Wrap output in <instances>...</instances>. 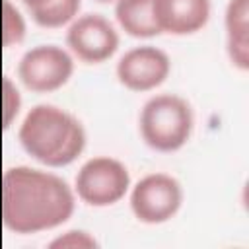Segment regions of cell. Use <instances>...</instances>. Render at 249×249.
Segmentation results:
<instances>
[{"label":"cell","instance_id":"6","mask_svg":"<svg viewBox=\"0 0 249 249\" xmlns=\"http://www.w3.org/2000/svg\"><path fill=\"white\" fill-rule=\"evenodd\" d=\"M74 72L70 53L56 45H39L29 49L18 66L23 86L37 93H49L62 88Z\"/></svg>","mask_w":249,"mask_h":249},{"label":"cell","instance_id":"5","mask_svg":"<svg viewBox=\"0 0 249 249\" xmlns=\"http://www.w3.org/2000/svg\"><path fill=\"white\" fill-rule=\"evenodd\" d=\"M183 202L181 183L167 173H150L130 191V208L142 224H163L171 220Z\"/></svg>","mask_w":249,"mask_h":249},{"label":"cell","instance_id":"12","mask_svg":"<svg viewBox=\"0 0 249 249\" xmlns=\"http://www.w3.org/2000/svg\"><path fill=\"white\" fill-rule=\"evenodd\" d=\"M41 27H62L80 10V0H21Z\"/></svg>","mask_w":249,"mask_h":249},{"label":"cell","instance_id":"15","mask_svg":"<svg viewBox=\"0 0 249 249\" xmlns=\"http://www.w3.org/2000/svg\"><path fill=\"white\" fill-rule=\"evenodd\" d=\"M95 239L89 237L86 231H66L64 237L53 241V247H93Z\"/></svg>","mask_w":249,"mask_h":249},{"label":"cell","instance_id":"4","mask_svg":"<svg viewBox=\"0 0 249 249\" xmlns=\"http://www.w3.org/2000/svg\"><path fill=\"white\" fill-rule=\"evenodd\" d=\"M130 187V175L124 163L109 156L88 160L74 181L78 198L89 206H111L119 202Z\"/></svg>","mask_w":249,"mask_h":249},{"label":"cell","instance_id":"11","mask_svg":"<svg viewBox=\"0 0 249 249\" xmlns=\"http://www.w3.org/2000/svg\"><path fill=\"white\" fill-rule=\"evenodd\" d=\"M247 6L249 0H230L226 10L228 54L239 68H247Z\"/></svg>","mask_w":249,"mask_h":249},{"label":"cell","instance_id":"13","mask_svg":"<svg viewBox=\"0 0 249 249\" xmlns=\"http://www.w3.org/2000/svg\"><path fill=\"white\" fill-rule=\"evenodd\" d=\"M25 37V21L21 14L10 4V0H4L2 4V43L4 47H12L19 43Z\"/></svg>","mask_w":249,"mask_h":249},{"label":"cell","instance_id":"16","mask_svg":"<svg viewBox=\"0 0 249 249\" xmlns=\"http://www.w3.org/2000/svg\"><path fill=\"white\" fill-rule=\"evenodd\" d=\"M97 2H113V0H97Z\"/></svg>","mask_w":249,"mask_h":249},{"label":"cell","instance_id":"7","mask_svg":"<svg viewBox=\"0 0 249 249\" xmlns=\"http://www.w3.org/2000/svg\"><path fill=\"white\" fill-rule=\"evenodd\" d=\"M68 49L86 64H101L119 49V35L109 19L99 14H86L72 21L66 33Z\"/></svg>","mask_w":249,"mask_h":249},{"label":"cell","instance_id":"8","mask_svg":"<svg viewBox=\"0 0 249 249\" xmlns=\"http://www.w3.org/2000/svg\"><path fill=\"white\" fill-rule=\"evenodd\" d=\"M171 70L169 56L152 45L126 51L117 64L119 82L132 91H150L165 82Z\"/></svg>","mask_w":249,"mask_h":249},{"label":"cell","instance_id":"10","mask_svg":"<svg viewBox=\"0 0 249 249\" xmlns=\"http://www.w3.org/2000/svg\"><path fill=\"white\" fill-rule=\"evenodd\" d=\"M115 18L124 33L132 37L160 35L154 16V0H115Z\"/></svg>","mask_w":249,"mask_h":249},{"label":"cell","instance_id":"9","mask_svg":"<svg viewBox=\"0 0 249 249\" xmlns=\"http://www.w3.org/2000/svg\"><path fill=\"white\" fill-rule=\"evenodd\" d=\"M154 16L160 33L191 35L206 25L210 0H154Z\"/></svg>","mask_w":249,"mask_h":249},{"label":"cell","instance_id":"3","mask_svg":"<svg viewBox=\"0 0 249 249\" xmlns=\"http://www.w3.org/2000/svg\"><path fill=\"white\" fill-rule=\"evenodd\" d=\"M195 124L191 105L173 93L150 97L138 119L142 140L156 152H175L187 144Z\"/></svg>","mask_w":249,"mask_h":249},{"label":"cell","instance_id":"2","mask_svg":"<svg viewBox=\"0 0 249 249\" xmlns=\"http://www.w3.org/2000/svg\"><path fill=\"white\" fill-rule=\"evenodd\" d=\"M21 148L49 167H64L78 160L86 148L82 123L56 105H35L19 126Z\"/></svg>","mask_w":249,"mask_h":249},{"label":"cell","instance_id":"1","mask_svg":"<svg viewBox=\"0 0 249 249\" xmlns=\"http://www.w3.org/2000/svg\"><path fill=\"white\" fill-rule=\"evenodd\" d=\"M74 193L54 173L18 165L2 175V222L16 233L58 228L74 212Z\"/></svg>","mask_w":249,"mask_h":249},{"label":"cell","instance_id":"14","mask_svg":"<svg viewBox=\"0 0 249 249\" xmlns=\"http://www.w3.org/2000/svg\"><path fill=\"white\" fill-rule=\"evenodd\" d=\"M2 103H4V126H10V123L14 121V117L19 111V93L8 78L4 80V99H2Z\"/></svg>","mask_w":249,"mask_h":249}]
</instances>
